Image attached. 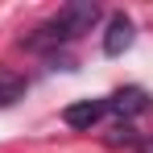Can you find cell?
Listing matches in <instances>:
<instances>
[{
    "mask_svg": "<svg viewBox=\"0 0 153 153\" xmlns=\"http://www.w3.org/2000/svg\"><path fill=\"white\" fill-rule=\"evenodd\" d=\"M95 21H100V4H95V0H71V4L58 8V17H50L33 37H25V46L29 50H46V46L75 42V37H83V33H91Z\"/></svg>",
    "mask_w": 153,
    "mask_h": 153,
    "instance_id": "obj_1",
    "label": "cell"
},
{
    "mask_svg": "<svg viewBox=\"0 0 153 153\" xmlns=\"http://www.w3.org/2000/svg\"><path fill=\"white\" fill-rule=\"evenodd\" d=\"M103 103H108V112H116V116H141V112L153 108V100L141 87H124V91H116L112 100H103Z\"/></svg>",
    "mask_w": 153,
    "mask_h": 153,
    "instance_id": "obj_2",
    "label": "cell"
},
{
    "mask_svg": "<svg viewBox=\"0 0 153 153\" xmlns=\"http://www.w3.org/2000/svg\"><path fill=\"white\" fill-rule=\"evenodd\" d=\"M132 46V21H128L124 13H116L112 21H108V37H103V54L108 58H120V54Z\"/></svg>",
    "mask_w": 153,
    "mask_h": 153,
    "instance_id": "obj_3",
    "label": "cell"
},
{
    "mask_svg": "<svg viewBox=\"0 0 153 153\" xmlns=\"http://www.w3.org/2000/svg\"><path fill=\"white\" fill-rule=\"evenodd\" d=\"M103 112H108V103H103V100H79V103H71V108L62 112V120H66L71 128H91Z\"/></svg>",
    "mask_w": 153,
    "mask_h": 153,
    "instance_id": "obj_4",
    "label": "cell"
},
{
    "mask_svg": "<svg viewBox=\"0 0 153 153\" xmlns=\"http://www.w3.org/2000/svg\"><path fill=\"white\" fill-rule=\"evenodd\" d=\"M25 75H17V71H8V66H0V108H13L17 100H25Z\"/></svg>",
    "mask_w": 153,
    "mask_h": 153,
    "instance_id": "obj_5",
    "label": "cell"
},
{
    "mask_svg": "<svg viewBox=\"0 0 153 153\" xmlns=\"http://www.w3.org/2000/svg\"><path fill=\"white\" fill-rule=\"evenodd\" d=\"M137 149H141V153H153V141H141V145H137Z\"/></svg>",
    "mask_w": 153,
    "mask_h": 153,
    "instance_id": "obj_6",
    "label": "cell"
}]
</instances>
